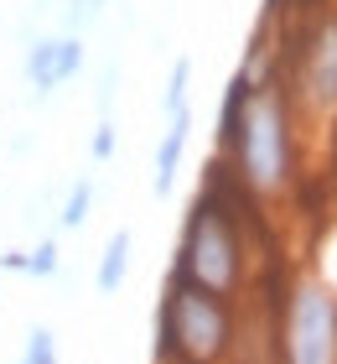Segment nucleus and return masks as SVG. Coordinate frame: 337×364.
<instances>
[{
    "instance_id": "6e6552de",
    "label": "nucleus",
    "mask_w": 337,
    "mask_h": 364,
    "mask_svg": "<svg viewBox=\"0 0 337 364\" xmlns=\"http://www.w3.org/2000/svg\"><path fill=\"white\" fill-rule=\"evenodd\" d=\"M125 271H130V229H114L109 245H104V260H99V271H94L99 291H120Z\"/></svg>"
},
{
    "instance_id": "f8f14e48",
    "label": "nucleus",
    "mask_w": 337,
    "mask_h": 364,
    "mask_svg": "<svg viewBox=\"0 0 337 364\" xmlns=\"http://www.w3.org/2000/svg\"><path fill=\"white\" fill-rule=\"evenodd\" d=\"M53 271H57V245H53V240H42L37 250L26 255V276H53Z\"/></svg>"
},
{
    "instance_id": "423d86ee",
    "label": "nucleus",
    "mask_w": 337,
    "mask_h": 364,
    "mask_svg": "<svg viewBox=\"0 0 337 364\" xmlns=\"http://www.w3.org/2000/svg\"><path fill=\"white\" fill-rule=\"evenodd\" d=\"M78 68H83V37H67V31H62V37L31 42L26 58H21V78H26L31 99H47L53 89H62Z\"/></svg>"
},
{
    "instance_id": "9d476101",
    "label": "nucleus",
    "mask_w": 337,
    "mask_h": 364,
    "mask_svg": "<svg viewBox=\"0 0 337 364\" xmlns=\"http://www.w3.org/2000/svg\"><path fill=\"white\" fill-rule=\"evenodd\" d=\"M89 203H94V182H73V193H67L57 224H62V229H78L83 219H89Z\"/></svg>"
},
{
    "instance_id": "9b49d317",
    "label": "nucleus",
    "mask_w": 337,
    "mask_h": 364,
    "mask_svg": "<svg viewBox=\"0 0 337 364\" xmlns=\"http://www.w3.org/2000/svg\"><path fill=\"white\" fill-rule=\"evenodd\" d=\"M21 364H57V338H53V328H31V333H26Z\"/></svg>"
},
{
    "instance_id": "39448f33",
    "label": "nucleus",
    "mask_w": 337,
    "mask_h": 364,
    "mask_svg": "<svg viewBox=\"0 0 337 364\" xmlns=\"http://www.w3.org/2000/svg\"><path fill=\"white\" fill-rule=\"evenodd\" d=\"M296 89L311 109H337V16H322L311 37L301 42Z\"/></svg>"
},
{
    "instance_id": "7ed1b4c3",
    "label": "nucleus",
    "mask_w": 337,
    "mask_h": 364,
    "mask_svg": "<svg viewBox=\"0 0 337 364\" xmlns=\"http://www.w3.org/2000/svg\"><path fill=\"white\" fill-rule=\"evenodd\" d=\"M244 276V245L233 229V213L218 198H197L187 229H182V255H177V281L213 291V296H233Z\"/></svg>"
},
{
    "instance_id": "0eeeda50",
    "label": "nucleus",
    "mask_w": 337,
    "mask_h": 364,
    "mask_svg": "<svg viewBox=\"0 0 337 364\" xmlns=\"http://www.w3.org/2000/svg\"><path fill=\"white\" fill-rule=\"evenodd\" d=\"M187 136H192V109H182L172 114V125H166V136H161V151H156V198H166L177 188V167H182V151H187Z\"/></svg>"
},
{
    "instance_id": "f257e3e1",
    "label": "nucleus",
    "mask_w": 337,
    "mask_h": 364,
    "mask_svg": "<svg viewBox=\"0 0 337 364\" xmlns=\"http://www.w3.org/2000/svg\"><path fill=\"white\" fill-rule=\"evenodd\" d=\"M223 146L233 151V167H239L244 188L275 198L291 182V114H285V94L275 84L239 78L228 109H223Z\"/></svg>"
},
{
    "instance_id": "f03ea898",
    "label": "nucleus",
    "mask_w": 337,
    "mask_h": 364,
    "mask_svg": "<svg viewBox=\"0 0 337 364\" xmlns=\"http://www.w3.org/2000/svg\"><path fill=\"white\" fill-rule=\"evenodd\" d=\"M233 343L228 296H213L192 281H172L161 302V354L177 364H218Z\"/></svg>"
},
{
    "instance_id": "1a4fd4ad",
    "label": "nucleus",
    "mask_w": 337,
    "mask_h": 364,
    "mask_svg": "<svg viewBox=\"0 0 337 364\" xmlns=\"http://www.w3.org/2000/svg\"><path fill=\"white\" fill-rule=\"evenodd\" d=\"M187 84H192V63L177 58V63H172V78H166V114H182V109H187Z\"/></svg>"
},
{
    "instance_id": "ddd939ff",
    "label": "nucleus",
    "mask_w": 337,
    "mask_h": 364,
    "mask_svg": "<svg viewBox=\"0 0 337 364\" xmlns=\"http://www.w3.org/2000/svg\"><path fill=\"white\" fill-rule=\"evenodd\" d=\"M89 151H94V161H109V156H114V120H99Z\"/></svg>"
},
{
    "instance_id": "4468645a",
    "label": "nucleus",
    "mask_w": 337,
    "mask_h": 364,
    "mask_svg": "<svg viewBox=\"0 0 337 364\" xmlns=\"http://www.w3.org/2000/svg\"><path fill=\"white\" fill-rule=\"evenodd\" d=\"M0 271H21L26 276V250H6L0 255Z\"/></svg>"
},
{
    "instance_id": "20e7f679",
    "label": "nucleus",
    "mask_w": 337,
    "mask_h": 364,
    "mask_svg": "<svg viewBox=\"0 0 337 364\" xmlns=\"http://www.w3.org/2000/svg\"><path fill=\"white\" fill-rule=\"evenodd\" d=\"M285 364H337V291L316 276H301L285 296L280 323Z\"/></svg>"
}]
</instances>
